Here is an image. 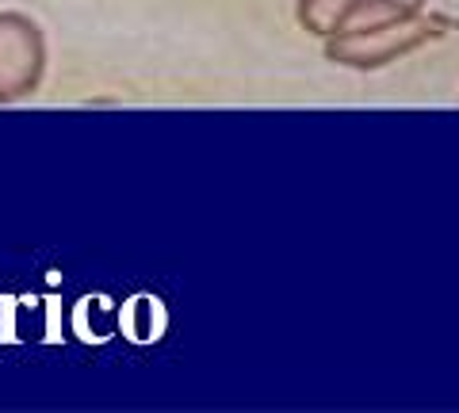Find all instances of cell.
<instances>
[{
    "label": "cell",
    "mask_w": 459,
    "mask_h": 413,
    "mask_svg": "<svg viewBox=\"0 0 459 413\" xmlns=\"http://www.w3.org/2000/svg\"><path fill=\"white\" fill-rule=\"evenodd\" d=\"M437 39H440L437 20H429L421 12V16L402 20V23L322 39L325 42L322 54H325V62H333V65L371 73V69H383V65H394L402 58H410V54H418L421 47H429V42H437Z\"/></svg>",
    "instance_id": "obj_1"
},
{
    "label": "cell",
    "mask_w": 459,
    "mask_h": 413,
    "mask_svg": "<svg viewBox=\"0 0 459 413\" xmlns=\"http://www.w3.org/2000/svg\"><path fill=\"white\" fill-rule=\"evenodd\" d=\"M47 77V35L16 8H0V108L23 104Z\"/></svg>",
    "instance_id": "obj_2"
},
{
    "label": "cell",
    "mask_w": 459,
    "mask_h": 413,
    "mask_svg": "<svg viewBox=\"0 0 459 413\" xmlns=\"http://www.w3.org/2000/svg\"><path fill=\"white\" fill-rule=\"evenodd\" d=\"M425 4L429 0H295V20L307 35L333 39L413 20L425 12Z\"/></svg>",
    "instance_id": "obj_3"
},
{
    "label": "cell",
    "mask_w": 459,
    "mask_h": 413,
    "mask_svg": "<svg viewBox=\"0 0 459 413\" xmlns=\"http://www.w3.org/2000/svg\"><path fill=\"white\" fill-rule=\"evenodd\" d=\"M455 27H459V20H455Z\"/></svg>",
    "instance_id": "obj_4"
}]
</instances>
